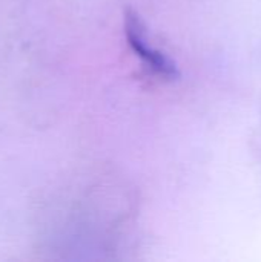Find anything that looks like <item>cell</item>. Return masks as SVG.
Wrapping results in <instances>:
<instances>
[{"label": "cell", "mask_w": 261, "mask_h": 262, "mask_svg": "<svg viewBox=\"0 0 261 262\" xmlns=\"http://www.w3.org/2000/svg\"><path fill=\"white\" fill-rule=\"evenodd\" d=\"M140 26L138 23L131 18L129 23H128V37H129V41L132 45V48L135 49V52L140 54V57L151 64V68H154L155 71L162 72V74H169L174 71V66L158 52H155L152 48H148V45L145 43L142 34H140Z\"/></svg>", "instance_id": "obj_1"}]
</instances>
